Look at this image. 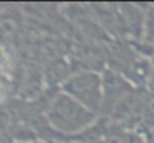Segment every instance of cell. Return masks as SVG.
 Instances as JSON below:
<instances>
[{
  "label": "cell",
  "instance_id": "cell-1",
  "mask_svg": "<svg viewBox=\"0 0 154 143\" xmlns=\"http://www.w3.org/2000/svg\"><path fill=\"white\" fill-rule=\"evenodd\" d=\"M6 64V51L0 46V69Z\"/></svg>",
  "mask_w": 154,
  "mask_h": 143
},
{
  "label": "cell",
  "instance_id": "cell-2",
  "mask_svg": "<svg viewBox=\"0 0 154 143\" xmlns=\"http://www.w3.org/2000/svg\"><path fill=\"white\" fill-rule=\"evenodd\" d=\"M0 93H2V85H0Z\"/></svg>",
  "mask_w": 154,
  "mask_h": 143
}]
</instances>
